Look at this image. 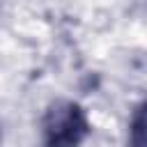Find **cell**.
Masks as SVG:
<instances>
[{"label":"cell","mask_w":147,"mask_h":147,"mask_svg":"<svg viewBox=\"0 0 147 147\" xmlns=\"http://www.w3.org/2000/svg\"><path fill=\"white\" fill-rule=\"evenodd\" d=\"M44 133L46 142L51 145H74L80 142L83 136L87 133V119L80 106L71 101H60L55 103L44 119Z\"/></svg>","instance_id":"obj_1"}]
</instances>
